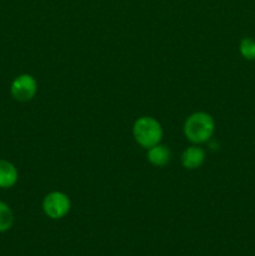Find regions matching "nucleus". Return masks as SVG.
Segmentation results:
<instances>
[{"label":"nucleus","instance_id":"39448f33","mask_svg":"<svg viewBox=\"0 0 255 256\" xmlns=\"http://www.w3.org/2000/svg\"><path fill=\"white\" fill-rule=\"evenodd\" d=\"M205 150L199 145L194 144L186 148L182 154V164L186 170L199 169L205 162Z\"/></svg>","mask_w":255,"mask_h":256},{"label":"nucleus","instance_id":"f257e3e1","mask_svg":"<svg viewBox=\"0 0 255 256\" xmlns=\"http://www.w3.org/2000/svg\"><path fill=\"white\" fill-rule=\"evenodd\" d=\"M184 135L192 144H204L212 139L215 130V122L210 114L205 112H192L184 122Z\"/></svg>","mask_w":255,"mask_h":256},{"label":"nucleus","instance_id":"6e6552de","mask_svg":"<svg viewBox=\"0 0 255 256\" xmlns=\"http://www.w3.org/2000/svg\"><path fill=\"white\" fill-rule=\"evenodd\" d=\"M14 225V212L6 202L0 200V232L10 230Z\"/></svg>","mask_w":255,"mask_h":256},{"label":"nucleus","instance_id":"1a4fd4ad","mask_svg":"<svg viewBox=\"0 0 255 256\" xmlns=\"http://www.w3.org/2000/svg\"><path fill=\"white\" fill-rule=\"evenodd\" d=\"M240 52L248 60L255 59V42L250 38H244L240 42Z\"/></svg>","mask_w":255,"mask_h":256},{"label":"nucleus","instance_id":"423d86ee","mask_svg":"<svg viewBox=\"0 0 255 256\" xmlns=\"http://www.w3.org/2000/svg\"><path fill=\"white\" fill-rule=\"evenodd\" d=\"M19 180V172L12 162L0 159V189H10Z\"/></svg>","mask_w":255,"mask_h":256},{"label":"nucleus","instance_id":"20e7f679","mask_svg":"<svg viewBox=\"0 0 255 256\" xmlns=\"http://www.w3.org/2000/svg\"><path fill=\"white\" fill-rule=\"evenodd\" d=\"M38 92V82L32 75L20 74L10 85L12 99L19 102H28L35 98Z\"/></svg>","mask_w":255,"mask_h":256},{"label":"nucleus","instance_id":"7ed1b4c3","mask_svg":"<svg viewBox=\"0 0 255 256\" xmlns=\"http://www.w3.org/2000/svg\"><path fill=\"white\" fill-rule=\"evenodd\" d=\"M72 209L70 198L62 192H52L42 200V210L48 218L60 220L66 216Z\"/></svg>","mask_w":255,"mask_h":256},{"label":"nucleus","instance_id":"f03ea898","mask_svg":"<svg viewBox=\"0 0 255 256\" xmlns=\"http://www.w3.org/2000/svg\"><path fill=\"white\" fill-rule=\"evenodd\" d=\"M164 135L162 124L152 116H140L132 125V136L144 149L160 144Z\"/></svg>","mask_w":255,"mask_h":256},{"label":"nucleus","instance_id":"0eeeda50","mask_svg":"<svg viewBox=\"0 0 255 256\" xmlns=\"http://www.w3.org/2000/svg\"><path fill=\"white\" fill-rule=\"evenodd\" d=\"M146 158L152 165L158 168H162L169 164L170 159H172V152H170V149L166 145H162L160 142V144L148 149Z\"/></svg>","mask_w":255,"mask_h":256}]
</instances>
